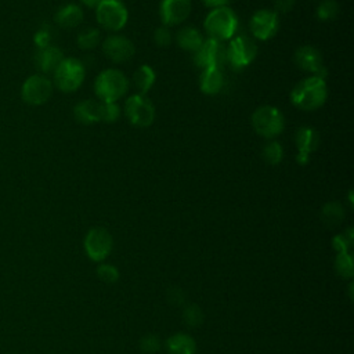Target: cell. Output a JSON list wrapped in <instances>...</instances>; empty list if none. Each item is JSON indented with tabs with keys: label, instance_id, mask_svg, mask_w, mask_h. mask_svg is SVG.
<instances>
[{
	"label": "cell",
	"instance_id": "6da1fadb",
	"mask_svg": "<svg viewBox=\"0 0 354 354\" xmlns=\"http://www.w3.org/2000/svg\"><path fill=\"white\" fill-rule=\"evenodd\" d=\"M326 98V82L318 76L308 75L297 82L290 91V102L301 111H315L325 104Z\"/></svg>",
	"mask_w": 354,
	"mask_h": 354
},
{
	"label": "cell",
	"instance_id": "7a4b0ae2",
	"mask_svg": "<svg viewBox=\"0 0 354 354\" xmlns=\"http://www.w3.org/2000/svg\"><path fill=\"white\" fill-rule=\"evenodd\" d=\"M203 28L209 37L225 41L235 36L239 28V19L231 7H220L207 12L203 21Z\"/></svg>",
	"mask_w": 354,
	"mask_h": 354
},
{
	"label": "cell",
	"instance_id": "3957f363",
	"mask_svg": "<svg viewBox=\"0 0 354 354\" xmlns=\"http://www.w3.org/2000/svg\"><path fill=\"white\" fill-rule=\"evenodd\" d=\"M129 79L119 69H105L94 80V93L101 102H118L129 91Z\"/></svg>",
	"mask_w": 354,
	"mask_h": 354
},
{
	"label": "cell",
	"instance_id": "277c9868",
	"mask_svg": "<svg viewBox=\"0 0 354 354\" xmlns=\"http://www.w3.org/2000/svg\"><path fill=\"white\" fill-rule=\"evenodd\" d=\"M285 116L277 106L261 105L252 113V126L254 131L266 140H272L285 129Z\"/></svg>",
	"mask_w": 354,
	"mask_h": 354
},
{
	"label": "cell",
	"instance_id": "5b68a950",
	"mask_svg": "<svg viewBox=\"0 0 354 354\" xmlns=\"http://www.w3.org/2000/svg\"><path fill=\"white\" fill-rule=\"evenodd\" d=\"M86 66L77 58H64L54 71V83L64 93L76 91L84 82Z\"/></svg>",
	"mask_w": 354,
	"mask_h": 354
},
{
	"label": "cell",
	"instance_id": "8992f818",
	"mask_svg": "<svg viewBox=\"0 0 354 354\" xmlns=\"http://www.w3.org/2000/svg\"><path fill=\"white\" fill-rule=\"evenodd\" d=\"M95 19L102 29L119 32L129 21V11L122 0H104L95 7Z\"/></svg>",
	"mask_w": 354,
	"mask_h": 354
},
{
	"label": "cell",
	"instance_id": "52a82bcc",
	"mask_svg": "<svg viewBox=\"0 0 354 354\" xmlns=\"http://www.w3.org/2000/svg\"><path fill=\"white\" fill-rule=\"evenodd\" d=\"M257 55V44L249 36H234L225 46V62L234 69H242L252 64Z\"/></svg>",
	"mask_w": 354,
	"mask_h": 354
},
{
	"label": "cell",
	"instance_id": "ba28073f",
	"mask_svg": "<svg viewBox=\"0 0 354 354\" xmlns=\"http://www.w3.org/2000/svg\"><path fill=\"white\" fill-rule=\"evenodd\" d=\"M124 115L136 127H148L155 120V106L145 94H131L124 101Z\"/></svg>",
	"mask_w": 354,
	"mask_h": 354
},
{
	"label": "cell",
	"instance_id": "9c48e42d",
	"mask_svg": "<svg viewBox=\"0 0 354 354\" xmlns=\"http://www.w3.org/2000/svg\"><path fill=\"white\" fill-rule=\"evenodd\" d=\"M194 64L201 68H221L225 64V44L213 37L203 40L201 47L194 53Z\"/></svg>",
	"mask_w": 354,
	"mask_h": 354
},
{
	"label": "cell",
	"instance_id": "30bf717a",
	"mask_svg": "<svg viewBox=\"0 0 354 354\" xmlns=\"http://www.w3.org/2000/svg\"><path fill=\"white\" fill-rule=\"evenodd\" d=\"M53 82L44 75L29 76L21 87V97L29 105H41L50 100Z\"/></svg>",
	"mask_w": 354,
	"mask_h": 354
},
{
	"label": "cell",
	"instance_id": "8fae6325",
	"mask_svg": "<svg viewBox=\"0 0 354 354\" xmlns=\"http://www.w3.org/2000/svg\"><path fill=\"white\" fill-rule=\"evenodd\" d=\"M249 29L254 39L261 41L270 40L277 35L279 29V17L274 10H268V8L257 10L250 17Z\"/></svg>",
	"mask_w": 354,
	"mask_h": 354
},
{
	"label": "cell",
	"instance_id": "7c38bea8",
	"mask_svg": "<svg viewBox=\"0 0 354 354\" xmlns=\"http://www.w3.org/2000/svg\"><path fill=\"white\" fill-rule=\"evenodd\" d=\"M295 64L304 72L310 73V76H318L325 79L328 75V69L324 64V58L321 51L310 44L301 46L295 51L293 55Z\"/></svg>",
	"mask_w": 354,
	"mask_h": 354
},
{
	"label": "cell",
	"instance_id": "4fadbf2b",
	"mask_svg": "<svg viewBox=\"0 0 354 354\" xmlns=\"http://www.w3.org/2000/svg\"><path fill=\"white\" fill-rule=\"evenodd\" d=\"M84 250L94 261H102L112 250V236L101 227L91 228L84 238Z\"/></svg>",
	"mask_w": 354,
	"mask_h": 354
},
{
	"label": "cell",
	"instance_id": "5bb4252c",
	"mask_svg": "<svg viewBox=\"0 0 354 354\" xmlns=\"http://www.w3.org/2000/svg\"><path fill=\"white\" fill-rule=\"evenodd\" d=\"M102 51L108 59L115 64H123L133 58L136 47L130 39L122 35H112L104 39Z\"/></svg>",
	"mask_w": 354,
	"mask_h": 354
},
{
	"label": "cell",
	"instance_id": "9a60e30c",
	"mask_svg": "<svg viewBox=\"0 0 354 354\" xmlns=\"http://www.w3.org/2000/svg\"><path fill=\"white\" fill-rule=\"evenodd\" d=\"M191 0H162L159 4V17L165 26H177L183 24L191 12Z\"/></svg>",
	"mask_w": 354,
	"mask_h": 354
},
{
	"label": "cell",
	"instance_id": "2e32d148",
	"mask_svg": "<svg viewBox=\"0 0 354 354\" xmlns=\"http://www.w3.org/2000/svg\"><path fill=\"white\" fill-rule=\"evenodd\" d=\"M295 144L297 148L296 162L299 165H307L310 155L315 152L319 145V134L314 127L301 126L295 133Z\"/></svg>",
	"mask_w": 354,
	"mask_h": 354
},
{
	"label": "cell",
	"instance_id": "e0dca14e",
	"mask_svg": "<svg viewBox=\"0 0 354 354\" xmlns=\"http://www.w3.org/2000/svg\"><path fill=\"white\" fill-rule=\"evenodd\" d=\"M62 51L55 46H47L44 48H39L36 53V66L43 73H54L61 61L64 59Z\"/></svg>",
	"mask_w": 354,
	"mask_h": 354
},
{
	"label": "cell",
	"instance_id": "ac0fdd59",
	"mask_svg": "<svg viewBox=\"0 0 354 354\" xmlns=\"http://www.w3.org/2000/svg\"><path fill=\"white\" fill-rule=\"evenodd\" d=\"M101 108L102 102L95 100H83L77 102L73 108L75 119L84 124L97 123L101 120Z\"/></svg>",
	"mask_w": 354,
	"mask_h": 354
},
{
	"label": "cell",
	"instance_id": "d6986e66",
	"mask_svg": "<svg viewBox=\"0 0 354 354\" xmlns=\"http://www.w3.org/2000/svg\"><path fill=\"white\" fill-rule=\"evenodd\" d=\"M224 86V76L220 68H205L199 75V87L207 95H216Z\"/></svg>",
	"mask_w": 354,
	"mask_h": 354
},
{
	"label": "cell",
	"instance_id": "ffe728a7",
	"mask_svg": "<svg viewBox=\"0 0 354 354\" xmlns=\"http://www.w3.org/2000/svg\"><path fill=\"white\" fill-rule=\"evenodd\" d=\"M55 24L64 29H72L82 24L83 21V10L80 6L75 3H69L62 6L54 15Z\"/></svg>",
	"mask_w": 354,
	"mask_h": 354
},
{
	"label": "cell",
	"instance_id": "44dd1931",
	"mask_svg": "<svg viewBox=\"0 0 354 354\" xmlns=\"http://www.w3.org/2000/svg\"><path fill=\"white\" fill-rule=\"evenodd\" d=\"M202 33L195 26H183L176 33V43L184 51L195 53L203 43Z\"/></svg>",
	"mask_w": 354,
	"mask_h": 354
},
{
	"label": "cell",
	"instance_id": "7402d4cb",
	"mask_svg": "<svg viewBox=\"0 0 354 354\" xmlns=\"http://www.w3.org/2000/svg\"><path fill=\"white\" fill-rule=\"evenodd\" d=\"M156 73L149 65H140L133 73V84L140 94H147L155 84Z\"/></svg>",
	"mask_w": 354,
	"mask_h": 354
},
{
	"label": "cell",
	"instance_id": "603a6c76",
	"mask_svg": "<svg viewBox=\"0 0 354 354\" xmlns=\"http://www.w3.org/2000/svg\"><path fill=\"white\" fill-rule=\"evenodd\" d=\"M166 348L169 354H194L196 346L191 336L177 333L166 342Z\"/></svg>",
	"mask_w": 354,
	"mask_h": 354
},
{
	"label": "cell",
	"instance_id": "cb8c5ba5",
	"mask_svg": "<svg viewBox=\"0 0 354 354\" xmlns=\"http://www.w3.org/2000/svg\"><path fill=\"white\" fill-rule=\"evenodd\" d=\"M101 41V32L97 28H87L77 35L76 43L82 50H93Z\"/></svg>",
	"mask_w": 354,
	"mask_h": 354
},
{
	"label": "cell",
	"instance_id": "d4e9b609",
	"mask_svg": "<svg viewBox=\"0 0 354 354\" xmlns=\"http://www.w3.org/2000/svg\"><path fill=\"white\" fill-rule=\"evenodd\" d=\"M261 155H263V159L275 166V165H279L283 159V147L281 145L279 141H275V140H270L264 147H263V151H261Z\"/></svg>",
	"mask_w": 354,
	"mask_h": 354
},
{
	"label": "cell",
	"instance_id": "484cf974",
	"mask_svg": "<svg viewBox=\"0 0 354 354\" xmlns=\"http://www.w3.org/2000/svg\"><path fill=\"white\" fill-rule=\"evenodd\" d=\"M322 220L329 225H336L344 218V209L339 202H328L322 207Z\"/></svg>",
	"mask_w": 354,
	"mask_h": 354
},
{
	"label": "cell",
	"instance_id": "4316f807",
	"mask_svg": "<svg viewBox=\"0 0 354 354\" xmlns=\"http://www.w3.org/2000/svg\"><path fill=\"white\" fill-rule=\"evenodd\" d=\"M315 14L319 21H332L339 15V4L335 0H322L317 7Z\"/></svg>",
	"mask_w": 354,
	"mask_h": 354
},
{
	"label": "cell",
	"instance_id": "83f0119b",
	"mask_svg": "<svg viewBox=\"0 0 354 354\" xmlns=\"http://www.w3.org/2000/svg\"><path fill=\"white\" fill-rule=\"evenodd\" d=\"M120 105L118 102H102L101 108V120L113 123L120 118Z\"/></svg>",
	"mask_w": 354,
	"mask_h": 354
},
{
	"label": "cell",
	"instance_id": "f1b7e54d",
	"mask_svg": "<svg viewBox=\"0 0 354 354\" xmlns=\"http://www.w3.org/2000/svg\"><path fill=\"white\" fill-rule=\"evenodd\" d=\"M171 40H173V35H171V32H170V29L167 26L162 25V26L155 29V32H153V41L159 47L169 46L171 43Z\"/></svg>",
	"mask_w": 354,
	"mask_h": 354
},
{
	"label": "cell",
	"instance_id": "f546056e",
	"mask_svg": "<svg viewBox=\"0 0 354 354\" xmlns=\"http://www.w3.org/2000/svg\"><path fill=\"white\" fill-rule=\"evenodd\" d=\"M97 274H98V277H100L102 281H105V282H108V283L115 282V281L118 279V277H119L118 270H116L113 266H109V264H102V266H100V267L97 268Z\"/></svg>",
	"mask_w": 354,
	"mask_h": 354
},
{
	"label": "cell",
	"instance_id": "4dcf8cb0",
	"mask_svg": "<svg viewBox=\"0 0 354 354\" xmlns=\"http://www.w3.org/2000/svg\"><path fill=\"white\" fill-rule=\"evenodd\" d=\"M184 319L189 325H198L202 322V313L196 306H189L184 311Z\"/></svg>",
	"mask_w": 354,
	"mask_h": 354
},
{
	"label": "cell",
	"instance_id": "1f68e13d",
	"mask_svg": "<svg viewBox=\"0 0 354 354\" xmlns=\"http://www.w3.org/2000/svg\"><path fill=\"white\" fill-rule=\"evenodd\" d=\"M337 270L342 272V275L344 277H350L351 275V261H350V257L346 252H342L337 257Z\"/></svg>",
	"mask_w": 354,
	"mask_h": 354
},
{
	"label": "cell",
	"instance_id": "d6a6232c",
	"mask_svg": "<svg viewBox=\"0 0 354 354\" xmlns=\"http://www.w3.org/2000/svg\"><path fill=\"white\" fill-rule=\"evenodd\" d=\"M159 346H160L159 339L152 335H148L141 340V350L145 353H155V351H158Z\"/></svg>",
	"mask_w": 354,
	"mask_h": 354
},
{
	"label": "cell",
	"instance_id": "836d02e7",
	"mask_svg": "<svg viewBox=\"0 0 354 354\" xmlns=\"http://www.w3.org/2000/svg\"><path fill=\"white\" fill-rule=\"evenodd\" d=\"M50 40H51V33L48 32V29H40L35 35V43L39 48H44L50 46Z\"/></svg>",
	"mask_w": 354,
	"mask_h": 354
},
{
	"label": "cell",
	"instance_id": "e575fe53",
	"mask_svg": "<svg viewBox=\"0 0 354 354\" xmlns=\"http://www.w3.org/2000/svg\"><path fill=\"white\" fill-rule=\"evenodd\" d=\"M296 0H274V11L278 14V12H289L293 6H295Z\"/></svg>",
	"mask_w": 354,
	"mask_h": 354
},
{
	"label": "cell",
	"instance_id": "d590c367",
	"mask_svg": "<svg viewBox=\"0 0 354 354\" xmlns=\"http://www.w3.org/2000/svg\"><path fill=\"white\" fill-rule=\"evenodd\" d=\"M203 6L210 8V10H214V8H220V7H227L231 0H202Z\"/></svg>",
	"mask_w": 354,
	"mask_h": 354
},
{
	"label": "cell",
	"instance_id": "8d00e7d4",
	"mask_svg": "<svg viewBox=\"0 0 354 354\" xmlns=\"http://www.w3.org/2000/svg\"><path fill=\"white\" fill-rule=\"evenodd\" d=\"M101 1H104V0H80V3H82L83 6H86L87 8H94V10H95V7H97Z\"/></svg>",
	"mask_w": 354,
	"mask_h": 354
}]
</instances>
